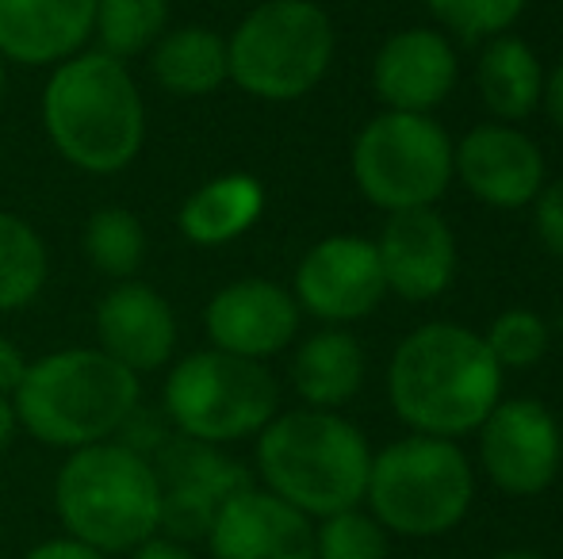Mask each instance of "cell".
Listing matches in <instances>:
<instances>
[{"label": "cell", "mask_w": 563, "mask_h": 559, "mask_svg": "<svg viewBox=\"0 0 563 559\" xmlns=\"http://www.w3.org/2000/svg\"><path fill=\"white\" fill-rule=\"evenodd\" d=\"M46 142L85 177H115L146 146V100L131 66L85 46L58 62L38 100Z\"/></svg>", "instance_id": "1"}, {"label": "cell", "mask_w": 563, "mask_h": 559, "mask_svg": "<svg viewBox=\"0 0 563 559\" xmlns=\"http://www.w3.org/2000/svg\"><path fill=\"white\" fill-rule=\"evenodd\" d=\"M503 376L483 334L460 322H426L395 345L387 399L407 429L460 440L498 406Z\"/></svg>", "instance_id": "2"}, {"label": "cell", "mask_w": 563, "mask_h": 559, "mask_svg": "<svg viewBox=\"0 0 563 559\" xmlns=\"http://www.w3.org/2000/svg\"><path fill=\"white\" fill-rule=\"evenodd\" d=\"M139 406L142 376L115 365L97 345H77L27 360V372L12 395L20 429L38 445L62 452L115 440V433Z\"/></svg>", "instance_id": "3"}, {"label": "cell", "mask_w": 563, "mask_h": 559, "mask_svg": "<svg viewBox=\"0 0 563 559\" xmlns=\"http://www.w3.org/2000/svg\"><path fill=\"white\" fill-rule=\"evenodd\" d=\"M253 440L261 487L311 522L364 502L372 448L341 411H280Z\"/></svg>", "instance_id": "4"}, {"label": "cell", "mask_w": 563, "mask_h": 559, "mask_svg": "<svg viewBox=\"0 0 563 559\" xmlns=\"http://www.w3.org/2000/svg\"><path fill=\"white\" fill-rule=\"evenodd\" d=\"M54 514L66 537L97 552H134L162 533V483L154 463L123 440L74 448L54 476Z\"/></svg>", "instance_id": "5"}, {"label": "cell", "mask_w": 563, "mask_h": 559, "mask_svg": "<svg viewBox=\"0 0 563 559\" xmlns=\"http://www.w3.org/2000/svg\"><path fill=\"white\" fill-rule=\"evenodd\" d=\"M475 499V468L449 437H410L372 452L364 502L391 537L433 540L467 517Z\"/></svg>", "instance_id": "6"}, {"label": "cell", "mask_w": 563, "mask_h": 559, "mask_svg": "<svg viewBox=\"0 0 563 559\" xmlns=\"http://www.w3.org/2000/svg\"><path fill=\"white\" fill-rule=\"evenodd\" d=\"M338 35L314 0H261L227 35L230 85L261 104L311 97L334 66Z\"/></svg>", "instance_id": "7"}, {"label": "cell", "mask_w": 563, "mask_h": 559, "mask_svg": "<svg viewBox=\"0 0 563 559\" xmlns=\"http://www.w3.org/2000/svg\"><path fill=\"white\" fill-rule=\"evenodd\" d=\"M162 414L173 433L203 445H238L280 414V383L261 360L196 349L165 372Z\"/></svg>", "instance_id": "8"}, {"label": "cell", "mask_w": 563, "mask_h": 559, "mask_svg": "<svg viewBox=\"0 0 563 559\" xmlns=\"http://www.w3.org/2000/svg\"><path fill=\"white\" fill-rule=\"evenodd\" d=\"M349 169L372 208H433L452 185V138L433 115L379 112L353 142Z\"/></svg>", "instance_id": "9"}, {"label": "cell", "mask_w": 563, "mask_h": 559, "mask_svg": "<svg viewBox=\"0 0 563 559\" xmlns=\"http://www.w3.org/2000/svg\"><path fill=\"white\" fill-rule=\"evenodd\" d=\"M154 471L162 483V533L173 540H203L219 506L253 483V476L219 445L173 433L154 452Z\"/></svg>", "instance_id": "10"}, {"label": "cell", "mask_w": 563, "mask_h": 559, "mask_svg": "<svg viewBox=\"0 0 563 559\" xmlns=\"http://www.w3.org/2000/svg\"><path fill=\"white\" fill-rule=\"evenodd\" d=\"M475 437L483 476L510 499H533L549 491L563 468L560 422L537 399H498Z\"/></svg>", "instance_id": "11"}, {"label": "cell", "mask_w": 563, "mask_h": 559, "mask_svg": "<svg viewBox=\"0 0 563 559\" xmlns=\"http://www.w3.org/2000/svg\"><path fill=\"white\" fill-rule=\"evenodd\" d=\"M299 311L327 326L361 322L384 303L387 280L379 269L376 242L361 234H330L314 242L296 265L291 280Z\"/></svg>", "instance_id": "12"}, {"label": "cell", "mask_w": 563, "mask_h": 559, "mask_svg": "<svg viewBox=\"0 0 563 559\" xmlns=\"http://www.w3.org/2000/svg\"><path fill=\"white\" fill-rule=\"evenodd\" d=\"M299 311L291 288L265 277L230 280L203 306V334L211 349H223L230 357L273 360L296 342Z\"/></svg>", "instance_id": "13"}, {"label": "cell", "mask_w": 563, "mask_h": 559, "mask_svg": "<svg viewBox=\"0 0 563 559\" xmlns=\"http://www.w3.org/2000/svg\"><path fill=\"white\" fill-rule=\"evenodd\" d=\"M544 154L514 123H479L452 142V180L479 203L498 211H521L544 188Z\"/></svg>", "instance_id": "14"}, {"label": "cell", "mask_w": 563, "mask_h": 559, "mask_svg": "<svg viewBox=\"0 0 563 559\" xmlns=\"http://www.w3.org/2000/svg\"><path fill=\"white\" fill-rule=\"evenodd\" d=\"M203 545L211 559H314V522L250 483L219 506Z\"/></svg>", "instance_id": "15"}, {"label": "cell", "mask_w": 563, "mask_h": 559, "mask_svg": "<svg viewBox=\"0 0 563 559\" xmlns=\"http://www.w3.org/2000/svg\"><path fill=\"white\" fill-rule=\"evenodd\" d=\"M460 81L456 46L438 27H402L372 58V92L387 112L430 115Z\"/></svg>", "instance_id": "16"}, {"label": "cell", "mask_w": 563, "mask_h": 559, "mask_svg": "<svg viewBox=\"0 0 563 559\" xmlns=\"http://www.w3.org/2000/svg\"><path fill=\"white\" fill-rule=\"evenodd\" d=\"M97 349L134 376L157 372L177 349V314L157 288L142 280H115L92 311Z\"/></svg>", "instance_id": "17"}, {"label": "cell", "mask_w": 563, "mask_h": 559, "mask_svg": "<svg viewBox=\"0 0 563 559\" xmlns=\"http://www.w3.org/2000/svg\"><path fill=\"white\" fill-rule=\"evenodd\" d=\"M387 291L407 303H433L456 277V234L433 208L395 211L376 238Z\"/></svg>", "instance_id": "18"}, {"label": "cell", "mask_w": 563, "mask_h": 559, "mask_svg": "<svg viewBox=\"0 0 563 559\" xmlns=\"http://www.w3.org/2000/svg\"><path fill=\"white\" fill-rule=\"evenodd\" d=\"M97 0H0V58L8 66H46L92 43Z\"/></svg>", "instance_id": "19"}, {"label": "cell", "mask_w": 563, "mask_h": 559, "mask_svg": "<svg viewBox=\"0 0 563 559\" xmlns=\"http://www.w3.org/2000/svg\"><path fill=\"white\" fill-rule=\"evenodd\" d=\"M265 203V185L253 172H223L185 195L177 208V231L200 249L230 246L261 223Z\"/></svg>", "instance_id": "20"}, {"label": "cell", "mask_w": 563, "mask_h": 559, "mask_svg": "<svg viewBox=\"0 0 563 559\" xmlns=\"http://www.w3.org/2000/svg\"><path fill=\"white\" fill-rule=\"evenodd\" d=\"M142 58H146L150 81L180 100L211 97V92H219L230 81L227 35H219L208 23L165 27Z\"/></svg>", "instance_id": "21"}, {"label": "cell", "mask_w": 563, "mask_h": 559, "mask_svg": "<svg viewBox=\"0 0 563 559\" xmlns=\"http://www.w3.org/2000/svg\"><path fill=\"white\" fill-rule=\"evenodd\" d=\"M368 357L345 326H327L299 342L291 357V388L314 411H341L364 388Z\"/></svg>", "instance_id": "22"}, {"label": "cell", "mask_w": 563, "mask_h": 559, "mask_svg": "<svg viewBox=\"0 0 563 559\" xmlns=\"http://www.w3.org/2000/svg\"><path fill=\"white\" fill-rule=\"evenodd\" d=\"M475 85L498 123H521L541 108L544 69L533 46L518 35H495L483 43Z\"/></svg>", "instance_id": "23"}, {"label": "cell", "mask_w": 563, "mask_h": 559, "mask_svg": "<svg viewBox=\"0 0 563 559\" xmlns=\"http://www.w3.org/2000/svg\"><path fill=\"white\" fill-rule=\"evenodd\" d=\"M46 277H51V254L43 234L27 219L0 211V314L35 303Z\"/></svg>", "instance_id": "24"}, {"label": "cell", "mask_w": 563, "mask_h": 559, "mask_svg": "<svg viewBox=\"0 0 563 559\" xmlns=\"http://www.w3.org/2000/svg\"><path fill=\"white\" fill-rule=\"evenodd\" d=\"M146 226L131 208H100L81 231V254L100 277L134 280L146 261Z\"/></svg>", "instance_id": "25"}, {"label": "cell", "mask_w": 563, "mask_h": 559, "mask_svg": "<svg viewBox=\"0 0 563 559\" xmlns=\"http://www.w3.org/2000/svg\"><path fill=\"white\" fill-rule=\"evenodd\" d=\"M169 27V0H97L92 46L119 62L142 58Z\"/></svg>", "instance_id": "26"}, {"label": "cell", "mask_w": 563, "mask_h": 559, "mask_svg": "<svg viewBox=\"0 0 563 559\" xmlns=\"http://www.w3.org/2000/svg\"><path fill=\"white\" fill-rule=\"evenodd\" d=\"M314 559H391V533L361 506L314 522Z\"/></svg>", "instance_id": "27"}, {"label": "cell", "mask_w": 563, "mask_h": 559, "mask_svg": "<svg viewBox=\"0 0 563 559\" xmlns=\"http://www.w3.org/2000/svg\"><path fill=\"white\" fill-rule=\"evenodd\" d=\"M483 342H487L490 357L503 372H526V368L541 365L544 353H549V326L529 306H510L490 322Z\"/></svg>", "instance_id": "28"}, {"label": "cell", "mask_w": 563, "mask_h": 559, "mask_svg": "<svg viewBox=\"0 0 563 559\" xmlns=\"http://www.w3.org/2000/svg\"><path fill=\"white\" fill-rule=\"evenodd\" d=\"M526 4L529 0H426L441 31L464 38V43H487L495 35H510Z\"/></svg>", "instance_id": "29"}, {"label": "cell", "mask_w": 563, "mask_h": 559, "mask_svg": "<svg viewBox=\"0 0 563 559\" xmlns=\"http://www.w3.org/2000/svg\"><path fill=\"white\" fill-rule=\"evenodd\" d=\"M529 208H533L537 242H541L552 257H560L563 261V180H556V185H544Z\"/></svg>", "instance_id": "30"}, {"label": "cell", "mask_w": 563, "mask_h": 559, "mask_svg": "<svg viewBox=\"0 0 563 559\" xmlns=\"http://www.w3.org/2000/svg\"><path fill=\"white\" fill-rule=\"evenodd\" d=\"M23 559H112V556L97 552V548L81 545V540H74V537L62 533V537H51V540H43V545L27 548Z\"/></svg>", "instance_id": "31"}, {"label": "cell", "mask_w": 563, "mask_h": 559, "mask_svg": "<svg viewBox=\"0 0 563 559\" xmlns=\"http://www.w3.org/2000/svg\"><path fill=\"white\" fill-rule=\"evenodd\" d=\"M23 372H27V357H23V349L15 342H8V337H0V395L12 399L15 388H20Z\"/></svg>", "instance_id": "32"}, {"label": "cell", "mask_w": 563, "mask_h": 559, "mask_svg": "<svg viewBox=\"0 0 563 559\" xmlns=\"http://www.w3.org/2000/svg\"><path fill=\"white\" fill-rule=\"evenodd\" d=\"M126 559H200L192 552V545H185V540H173L165 537V533H154L150 540H142L134 552H126Z\"/></svg>", "instance_id": "33"}, {"label": "cell", "mask_w": 563, "mask_h": 559, "mask_svg": "<svg viewBox=\"0 0 563 559\" xmlns=\"http://www.w3.org/2000/svg\"><path fill=\"white\" fill-rule=\"evenodd\" d=\"M541 108L549 112L552 127L563 135V62L552 74H544V92H541Z\"/></svg>", "instance_id": "34"}, {"label": "cell", "mask_w": 563, "mask_h": 559, "mask_svg": "<svg viewBox=\"0 0 563 559\" xmlns=\"http://www.w3.org/2000/svg\"><path fill=\"white\" fill-rule=\"evenodd\" d=\"M15 433H20V422H15V411H12V399L0 395V456L12 448Z\"/></svg>", "instance_id": "35"}, {"label": "cell", "mask_w": 563, "mask_h": 559, "mask_svg": "<svg viewBox=\"0 0 563 559\" xmlns=\"http://www.w3.org/2000/svg\"><path fill=\"white\" fill-rule=\"evenodd\" d=\"M495 559H544V556H537V552H526V548H514V552H498Z\"/></svg>", "instance_id": "36"}, {"label": "cell", "mask_w": 563, "mask_h": 559, "mask_svg": "<svg viewBox=\"0 0 563 559\" xmlns=\"http://www.w3.org/2000/svg\"><path fill=\"white\" fill-rule=\"evenodd\" d=\"M4 89H8V62L0 58V100H4Z\"/></svg>", "instance_id": "37"}, {"label": "cell", "mask_w": 563, "mask_h": 559, "mask_svg": "<svg viewBox=\"0 0 563 559\" xmlns=\"http://www.w3.org/2000/svg\"><path fill=\"white\" fill-rule=\"evenodd\" d=\"M560 448H563V422H560Z\"/></svg>", "instance_id": "38"}]
</instances>
